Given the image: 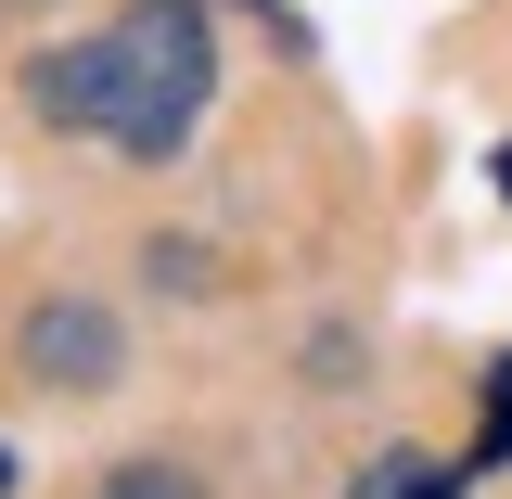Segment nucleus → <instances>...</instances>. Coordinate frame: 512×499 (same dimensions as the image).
I'll use <instances>...</instances> for the list:
<instances>
[{
	"label": "nucleus",
	"instance_id": "nucleus-1",
	"mask_svg": "<svg viewBox=\"0 0 512 499\" xmlns=\"http://www.w3.org/2000/svg\"><path fill=\"white\" fill-rule=\"evenodd\" d=\"M218 90V39H205V0H128L116 26L64 39L26 64V103L77 141H116L128 167H167Z\"/></svg>",
	"mask_w": 512,
	"mask_h": 499
},
{
	"label": "nucleus",
	"instance_id": "nucleus-2",
	"mask_svg": "<svg viewBox=\"0 0 512 499\" xmlns=\"http://www.w3.org/2000/svg\"><path fill=\"white\" fill-rule=\"evenodd\" d=\"M13 359H26V384H52V397H116L128 372V333L103 295H39L26 308V333H13Z\"/></svg>",
	"mask_w": 512,
	"mask_h": 499
},
{
	"label": "nucleus",
	"instance_id": "nucleus-3",
	"mask_svg": "<svg viewBox=\"0 0 512 499\" xmlns=\"http://www.w3.org/2000/svg\"><path fill=\"white\" fill-rule=\"evenodd\" d=\"M346 499H461V474H448L436 448H372V461H359V487Z\"/></svg>",
	"mask_w": 512,
	"mask_h": 499
},
{
	"label": "nucleus",
	"instance_id": "nucleus-4",
	"mask_svg": "<svg viewBox=\"0 0 512 499\" xmlns=\"http://www.w3.org/2000/svg\"><path fill=\"white\" fill-rule=\"evenodd\" d=\"M90 499H205V474H192V461H103Z\"/></svg>",
	"mask_w": 512,
	"mask_h": 499
}]
</instances>
